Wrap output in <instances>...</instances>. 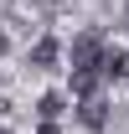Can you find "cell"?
I'll use <instances>...</instances> for the list:
<instances>
[{
    "mask_svg": "<svg viewBox=\"0 0 129 134\" xmlns=\"http://www.w3.org/2000/svg\"><path fill=\"white\" fill-rule=\"evenodd\" d=\"M103 36L98 31H83V36H72V67H98L103 62Z\"/></svg>",
    "mask_w": 129,
    "mask_h": 134,
    "instance_id": "1",
    "label": "cell"
},
{
    "mask_svg": "<svg viewBox=\"0 0 129 134\" xmlns=\"http://www.w3.org/2000/svg\"><path fill=\"white\" fill-rule=\"evenodd\" d=\"M78 124H83L88 134H103V129H109V103H103V98H83Z\"/></svg>",
    "mask_w": 129,
    "mask_h": 134,
    "instance_id": "2",
    "label": "cell"
},
{
    "mask_svg": "<svg viewBox=\"0 0 129 134\" xmlns=\"http://www.w3.org/2000/svg\"><path fill=\"white\" fill-rule=\"evenodd\" d=\"M103 88V67H72V93L78 98H98Z\"/></svg>",
    "mask_w": 129,
    "mask_h": 134,
    "instance_id": "3",
    "label": "cell"
},
{
    "mask_svg": "<svg viewBox=\"0 0 129 134\" xmlns=\"http://www.w3.org/2000/svg\"><path fill=\"white\" fill-rule=\"evenodd\" d=\"M57 62H62V41L57 36H41L31 47V67H57Z\"/></svg>",
    "mask_w": 129,
    "mask_h": 134,
    "instance_id": "4",
    "label": "cell"
},
{
    "mask_svg": "<svg viewBox=\"0 0 129 134\" xmlns=\"http://www.w3.org/2000/svg\"><path fill=\"white\" fill-rule=\"evenodd\" d=\"M98 67H103V77H114V83H119V77H129V52H124V47H109Z\"/></svg>",
    "mask_w": 129,
    "mask_h": 134,
    "instance_id": "5",
    "label": "cell"
},
{
    "mask_svg": "<svg viewBox=\"0 0 129 134\" xmlns=\"http://www.w3.org/2000/svg\"><path fill=\"white\" fill-rule=\"evenodd\" d=\"M62 108H67V98H62V93H41V98H36V114H41V119H57Z\"/></svg>",
    "mask_w": 129,
    "mask_h": 134,
    "instance_id": "6",
    "label": "cell"
},
{
    "mask_svg": "<svg viewBox=\"0 0 129 134\" xmlns=\"http://www.w3.org/2000/svg\"><path fill=\"white\" fill-rule=\"evenodd\" d=\"M36 134H57V124H52V119H41V129H36Z\"/></svg>",
    "mask_w": 129,
    "mask_h": 134,
    "instance_id": "7",
    "label": "cell"
},
{
    "mask_svg": "<svg viewBox=\"0 0 129 134\" xmlns=\"http://www.w3.org/2000/svg\"><path fill=\"white\" fill-rule=\"evenodd\" d=\"M5 47H10V41H5V31H0V57H5Z\"/></svg>",
    "mask_w": 129,
    "mask_h": 134,
    "instance_id": "8",
    "label": "cell"
},
{
    "mask_svg": "<svg viewBox=\"0 0 129 134\" xmlns=\"http://www.w3.org/2000/svg\"><path fill=\"white\" fill-rule=\"evenodd\" d=\"M0 134H10V129H0Z\"/></svg>",
    "mask_w": 129,
    "mask_h": 134,
    "instance_id": "9",
    "label": "cell"
}]
</instances>
